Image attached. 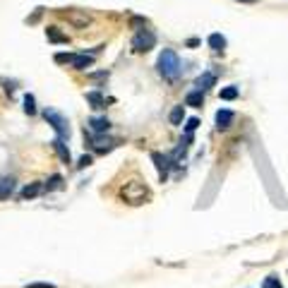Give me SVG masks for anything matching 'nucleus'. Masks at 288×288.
I'll use <instances>...</instances> for the list:
<instances>
[{
    "mask_svg": "<svg viewBox=\"0 0 288 288\" xmlns=\"http://www.w3.org/2000/svg\"><path fill=\"white\" fill-rule=\"evenodd\" d=\"M43 118H46V120H48V125L58 132V137H60V140H68V137H70V123H68V118H65L60 110H55V108H46V110H43Z\"/></svg>",
    "mask_w": 288,
    "mask_h": 288,
    "instance_id": "nucleus-4",
    "label": "nucleus"
},
{
    "mask_svg": "<svg viewBox=\"0 0 288 288\" xmlns=\"http://www.w3.org/2000/svg\"><path fill=\"white\" fill-rule=\"evenodd\" d=\"M89 163H91V156H82L79 163H77V168H84V166H89Z\"/></svg>",
    "mask_w": 288,
    "mask_h": 288,
    "instance_id": "nucleus-27",
    "label": "nucleus"
},
{
    "mask_svg": "<svg viewBox=\"0 0 288 288\" xmlns=\"http://www.w3.org/2000/svg\"><path fill=\"white\" fill-rule=\"evenodd\" d=\"M207 43H209V48H212V51H216V53H218V51H223V48H226V36L212 34L209 38H207Z\"/></svg>",
    "mask_w": 288,
    "mask_h": 288,
    "instance_id": "nucleus-17",
    "label": "nucleus"
},
{
    "mask_svg": "<svg viewBox=\"0 0 288 288\" xmlns=\"http://www.w3.org/2000/svg\"><path fill=\"white\" fill-rule=\"evenodd\" d=\"M154 46H156V34L151 29H142V32H137L135 38H132V51L135 53H146Z\"/></svg>",
    "mask_w": 288,
    "mask_h": 288,
    "instance_id": "nucleus-5",
    "label": "nucleus"
},
{
    "mask_svg": "<svg viewBox=\"0 0 288 288\" xmlns=\"http://www.w3.org/2000/svg\"><path fill=\"white\" fill-rule=\"evenodd\" d=\"M89 132L94 135H106L108 130H110V120L108 118H89Z\"/></svg>",
    "mask_w": 288,
    "mask_h": 288,
    "instance_id": "nucleus-8",
    "label": "nucleus"
},
{
    "mask_svg": "<svg viewBox=\"0 0 288 288\" xmlns=\"http://www.w3.org/2000/svg\"><path fill=\"white\" fill-rule=\"evenodd\" d=\"M233 110H228V108H221V110H216V127L218 130H228L231 123H233Z\"/></svg>",
    "mask_w": 288,
    "mask_h": 288,
    "instance_id": "nucleus-9",
    "label": "nucleus"
},
{
    "mask_svg": "<svg viewBox=\"0 0 288 288\" xmlns=\"http://www.w3.org/2000/svg\"><path fill=\"white\" fill-rule=\"evenodd\" d=\"M87 104H89L94 110H101V108H106V99H104L101 91H89V94H87Z\"/></svg>",
    "mask_w": 288,
    "mask_h": 288,
    "instance_id": "nucleus-14",
    "label": "nucleus"
},
{
    "mask_svg": "<svg viewBox=\"0 0 288 288\" xmlns=\"http://www.w3.org/2000/svg\"><path fill=\"white\" fill-rule=\"evenodd\" d=\"M46 38H48L51 43H70V38L65 34H60L58 27H48V29H46Z\"/></svg>",
    "mask_w": 288,
    "mask_h": 288,
    "instance_id": "nucleus-15",
    "label": "nucleus"
},
{
    "mask_svg": "<svg viewBox=\"0 0 288 288\" xmlns=\"http://www.w3.org/2000/svg\"><path fill=\"white\" fill-rule=\"evenodd\" d=\"M43 192V182H29V185H24V190L19 192V197L22 199H34L38 197Z\"/></svg>",
    "mask_w": 288,
    "mask_h": 288,
    "instance_id": "nucleus-11",
    "label": "nucleus"
},
{
    "mask_svg": "<svg viewBox=\"0 0 288 288\" xmlns=\"http://www.w3.org/2000/svg\"><path fill=\"white\" fill-rule=\"evenodd\" d=\"M63 17L68 19L74 29H87L91 22H94V17H91L87 10H68V12H63Z\"/></svg>",
    "mask_w": 288,
    "mask_h": 288,
    "instance_id": "nucleus-6",
    "label": "nucleus"
},
{
    "mask_svg": "<svg viewBox=\"0 0 288 288\" xmlns=\"http://www.w3.org/2000/svg\"><path fill=\"white\" fill-rule=\"evenodd\" d=\"M96 60V51L94 53H55V63L60 65H70L74 70H87Z\"/></svg>",
    "mask_w": 288,
    "mask_h": 288,
    "instance_id": "nucleus-3",
    "label": "nucleus"
},
{
    "mask_svg": "<svg viewBox=\"0 0 288 288\" xmlns=\"http://www.w3.org/2000/svg\"><path fill=\"white\" fill-rule=\"evenodd\" d=\"M156 68H159V74H161L163 79H178L180 74V58L176 51H171V48H163L161 55H159V60H156Z\"/></svg>",
    "mask_w": 288,
    "mask_h": 288,
    "instance_id": "nucleus-1",
    "label": "nucleus"
},
{
    "mask_svg": "<svg viewBox=\"0 0 288 288\" xmlns=\"http://www.w3.org/2000/svg\"><path fill=\"white\" fill-rule=\"evenodd\" d=\"M240 2H252V0H240Z\"/></svg>",
    "mask_w": 288,
    "mask_h": 288,
    "instance_id": "nucleus-28",
    "label": "nucleus"
},
{
    "mask_svg": "<svg viewBox=\"0 0 288 288\" xmlns=\"http://www.w3.org/2000/svg\"><path fill=\"white\" fill-rule=\"evenodd\" d=\"M53 149L58 151V156L63 159V163H72V154H70V149H68V144H65V140L55 137V140H53Z\"/></svg>",
    "mask_w": 288,
    "mask_h": 288,
    "instance_id": "nucleus-12",
    "label": "nucleus"
},
{
    "mask_svg": "<svg viewBox=\"0 0 288 288\" xmlns=\"http://www.w3.org/2000/svg\"><path fill=\"white\" fill-rule=\"evenodd\" d=\"M204 104V91H190L185 96V106H192V108H199Z\"/></svg>",
    "mask_w": 288,
    "mask_h": 288,
    "instance_id": "nucleus-16",
    "label": "nucleus"
},
{
    "mask_svg": "<svg viewBox=\"0 0 288 288\" xmlns=\"http://www.w3.org/2000/svg\"><path fill=\"white\" fill-rule=\"evenodd\" d=\"M197 127H199V120H197V118H190V120L185 123V135H192Z\"/></svg>",
    "mask_w": 288,
    "mask_h": 288,
    "instance_id": "nucleus-25",
    "label": "nucleus"
},
{
    "mask_svg": "<svg viewBox=\"0 0 288 288\" xmlns=\"http://www.w3.org/2000/svg\"><path fill=\"white\" fill-rule=\"evenodd\" d=\"M182 118H185V106H176L173 110H171V115H168L171 125H180V123H182Z\"/></svg>",
    "mask_w": 288,
    "mask_h": 288,
    "instance_id": "nucleus-20",
    "label": "nucleus"
},
{
    "mask_svg": "<svg viewBox=\"0 0 288 288\" xmlns=\"http://www.w3.org/2000/svg\"><path fill=\"white\" fill-rule=\"evenodd\" d=\"M214 84H216V74L214 72H204V74H199L197 79H195L197 91H207L209 87H214Z\"/></svg>",
    "mask_w": 288,
    "mask_h": 288,
    "instance_id": "nucleus-10",
    "label": "nucleus"
},
{
    "mask_svg": "<svg viewBox=\"0 0 288 288\" xmlns=\"http://www.w3.org/2000/svg\"><path fill=\"white\" fill-rule=\"evenodd\" d=\"M262 288H284V284L279 281V276H267L264 284H262Z\"/></svg>",
    "mask_w": 288,
    "mask_h": 288,
    "instance_id": "nucleus-24",
    "label": "nucleus"
},
{
    "mask_svg": "<svg viewBox=\"0 0 288 288\" xmlns=\"http://www.w3.org/2000/svg\"><path fill=\"white\" fill-rule=\"evenodd\" d=\"M63 187H65V182H63V176H58V173H55V176H51V178L46 180V185H43V190H46V192L63 190Z\"/></svg>",
    "mask_w": 288,
    "mask_h": 288,
    "instance_id": "nucleus-18",
    "label": "nucleus"
},
{
    "mask_svg": "<svg viewBox=\"0 0 288 288\" xmlns=\"http://www.w3.org/2000/svg\"><path fill=\"white\" fill-rule=\"evenodd\" d=\"M89 137H91V146H94L96 151H108V149H113V142H110L108 137H104V135L89 132Z\"/></svg>",
    "mask_w": 288,
    "mask_h": 288,
    "instance_id": "nucleus-13",
    "label": "nucleus"
},
{
    "mask_svg": "<svg viewBox=\"0 0 288 288\" xmlns=\"http://www.w3.org/2000/svg\"><path fill=\"white\" fill-rule=\"evenodd\" d=\"M144 27H146V19H144V17H140V15H132V17H130V29L142 32Z\"/></svg>",
    "mask_w": 288,
    "mask_h": 288,
    "instance_id": "nucleus-22",
    "label": "nucleus"
},
{
    "mask_svg": "<svg viewBox=\"0 0 288 288\" xmlns=\"http://www.w3.org/2000/svg\"><path fill=\"white\" fill-rule=\"evenodd\" d=\"M24 113L36 115V99L32 96V94H27V96H24Z\"/></svg>",
    "mask_w": 288,
    "mask_h": 288,
    "instance_id": "nucleus-23",
    "label": "nucleus"
},
{
    "mask_svg": "<svg viewBox=\"0 0 288 288\" xmlns=\"http://www.w3.org/2000/svg\"><path fill=\"white\" fill-rule=\"evenodd\" d=\"M24 288H58V286H53V284H43V281H41V284H27Z\"/></svg>",
    "mask_w": 288,
    "mask_h": 288,
    "instance_id": "nucleus-26",
    "label": "nucleus"
},
{
    "mask_svg": "<svg viewBox=\"0 0 288 288\" xmlns=\"http://www.w3.org/2000/svg\"><path fill=\"white\" fill-rule=\"evenodd\" d=\"M120 199L127 202V204H135V207H137V204H142V202L149 199V187L137 178L127 180L125 185L120 187Z\"/></svg>",
    "mask_w": 288,
    "mask_h": 288,
    "instance_id": "nucleus-2",
    "label": "nucleus"
},
{
    "mask_svg": "<svg viewBox=\"0 0 288 288\" xmlns=\"http://www.w3.org/2000/svg\"><path fill=\"white\" fill-rule=\"evenodd\" d=\"M151 161H154L156 171H159V178H161V180L168 178V171H171V159H168V156H163L161 151H151Z\"/></svg>",
    "mask_w": 288,
    "mask_h": 288,
    "instance_id": "nucleus-7",
    "label": "nucleus"
},
{
    "mask_svg": "<svg viewBox=\"0 0 288 288\" xmlns=\"http://www.w3.org/2000/svg\"><path fill=\"white\" fill-rule=\"evenodd\" d=\"M12 190H15V180L12 178H0V199L10 197Z\"/></svg>",
    "mask_w": 288,
    "mask_h": 288,
    "instance_id": "nucleus-19",
    "label": "nucleus"
},
{
    "mask_svg": "<svg viewBox=\"0 0 288 288\" xmlns=\"http://www.w3.org/2000/svg\"><path fill=\"white\" fill-rule=\"evenodd\" d=\"M238 87H223V89L218 91V99H223V101H233V99H238Z\"/></svg>",
    "mask_w": 288,
    "mask_h": 288,
    "instance_id": "nucleus-21",
    "label": "nucleus"
}]
</instances>
